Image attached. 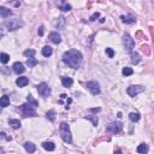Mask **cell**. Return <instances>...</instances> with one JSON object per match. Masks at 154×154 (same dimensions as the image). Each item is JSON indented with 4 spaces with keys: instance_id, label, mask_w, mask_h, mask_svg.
Masks as SVG:
<instances>
[{
    "instance_id": "obj_36",
    "label": "cell",
    "mask_w": 154,
    "mask_h": 154,
    "mask_svg": "<svg viewBox=\"0 0 154 154\" xmlns=\"http://www.w3.org/2000/svg\"><path fill=\"white\" fill-rule=\"evenodd\" d=\"M136 37H137V39H144L142 31H137V33H136Z\"/></svg>"
},
{
    "instance_id": "obj_33",
    "label": "cell",
    "mask_w": 154,
    "mask_h": 154,
    "mask_svg": "<svg viewBox=\"0 0 154 154\" xmlns=\"http://www.w3.org/2000/svg\"><path fill=\"white\" fill-rule=\"evenodd\" d=\"M106 53H107V55L110 57V58H113V57H115V51L112 50V48H106Z\"/></svg>"
},
{
    "instance_id": "obj_29",
    "label": "cell",
    "mask_w": 154,
    "mask_h": 154,
    "mask_svg": "<svg viewBox=\"0 0 154 154\" xmlns=\"http://www.w3.org/2000/svg\"><path fill=\"white\" fill-rule=\"evenodd\" d=\"M27 101H28L30 105H33V106H35V107H36V106H39V102H37V101H36V100H35L31 95H28V96H27Z\"/></svg>"
},
{
    "instance_id": "obj_14",
    "label": "cell",
    "mask_w": 154,
    "mask_h": 154,
    "mask_svg": "<svg viewBox=\"0 0 154 154\" xmlns=\"http://www.w3.org/2000/svg\"><path fill=\"white\" fill-rule=\"evenodd\" d=\"M61 83H63V87L65 88H70L72 86V83H74V81H72L71 77H66V76H63L61 77Z\"/></svg>"
},
{
    "instance_id": "obj_4",
    "label": "cell",
    "mask_w": 154,
    "mask_h": 154,
    "mask_svg": "<svg viewBox=\"0 0 154 154\" xmlns=\"http://www.w3.org/2000/svg\"><path fill=\"white\" fill-rule=\"evenodd\" d=\"M123 129V124L119 123V122H113V123H110L106 128V133L112 134V135H117L122 131Z\"/></svg>"
},
{
    "instance_id": "obj_23",
    "label": "cell",
    "mask_w": 154,
    "mask_h": 154,
    "mask_svg": "<svg viewBox=\"0 0 154 154\" xmlns=\"http://www.w3.org/2000/svg\"><path fill=\"white\" fill-rule=\"evenodd\" d=\"M140 118H141V116H140L139 112H131L130 115H129V119L131 122H139Z\"/></svg>"
},
{
    "instance_id": "obj_15",
    "label": "cell",
    "mask_w": 154,
    "mask_h": 154,
    "mask_svg": "<svg viewBox=\"0 0 154 154\" xmlns=\"http://www.w3.org/2000/svg\"><path fill=\"white\" fill-rule=\"evenodd\" d=\"M58 6H59V9H60L61 11H64V12H69V11L71 10V5L68 4V3H65V1L58 3Z\"/></svg>"
},
{
    "instance_id": "obj_19",
    "label": "cell",
    "mask_w": 154,
    "mask_h": 154,
    "mask_svg": "<svg viewBox=\"0 0 154 154\" xmlns=\"http://www.w3.org/2000/svg\"><path fill=\"white\" fill-rule=\"evenodd\" d=\"M24 148H26V151L28 153H34L36 147H35V144L34 143H31V142H26L24 143Z\"/></svg>"
},
{
    "instance_id": "obj_25",
    "label": "cell",
    "mask_w": 154,
    "mask_h": 154,
    "mask_svg": "<svg viewBox=\"0 0 154 154\" xmlns=\"http://www.w3.org/2000/svg\"><path fill=\"white\" fill-rule=\"evenodd\" d=\"M10 60V55L7 54V53H0V63H3V64H6V63H9Z\"/></svg>"
},
{
    "instance_id": "obj_27",
    "label": "cell",
    "mask_w": 154,
    "mask_h": 154,
    "mask_svg": "<svg viewBox=\"0 0 154 154\" xmlns=\"http://www.w3.org/2000/svg\"><path fill=\"white\" fill-rule=\"evenodd\" d=\"M84 118L92 120V123H93L94 126H96V125H98V123H99V119H98V117H96V116H86Z\"/></svg>"
},
{
    "instance_id": "obj_2",
    "label": "cell",
    "mask_w": 154,
    "mask_h": 154,
    "mask_svg": "<svg viewBox=\"0 0 154 154\" xmlns=\"http://www.w3.org/2000/svg\"><path fill=\"white\" fill-rule=\"evenodd\" d=\"M59 133H60V137L64 142L66 143H71L72 141V136H71V131H70V128H69V124L63 122L60 124V128H59Z\"/></svg>"
},
{
    "instance_id": "obj_9",
    "label": "cell",
    "mask_w": 154,
    "mask_h": 154,
    "mask_svg": "<svg viewBox=\"0 0 154 154\" xmlns=\"http://www.w3.org/2000/svg\"><path fill=\"white\" fill-rule=\"evenodd\" d=\"M144 90V87L142 86H130L128 88V94L131 96V98H135L137 94H140Z\"/></svg>"
},
{
    "instance_id": "obj_5",
    "label": "cell",
    "mask_w": 154,
    "mask_h": 154,
    "mask_svg": "<svg viewBox=\"0 0 154 154\" xmlns=\"http://www.w3.org/2000/svg\"><path fill=\"white\" fill-rule=\"evenodd\" d=\"M123 45L128 52H131L133 48L135 47V41H134V39H131V36L129 34H125L123 36Z\"/></svg>"
},
{
    "instance_id": "obj_34",
    "label": "cell",
    "mask_w": 154,
    "mask_h": 154,
    "mask_svg": "<svg viewBox=\"0 0 154 154\" xmlns=\"http://www.w3.org/2000/svg\"><path fill=\"white\" fill-rule=\"evenodd\" d=\"M99 16H100V13H99V12L93 13V16L90 17V21H95V18H99Z\"/></svg>"
},
{
    "instance_id": "obj_7",
    "label": "cell",
    "mask_w": 154,
    "mask_h": 154,
    "mask_svg": "<svg viewBox=\"0 0 154 154\" xmlns=\"http://www.w3.org/2000/svg\"><path fill=\"white\" fill-rule=\"evenodd\" d=\"M86 87L90 90V93L93 95H98L100 94V84L98 82H95V81H90V82H87L86 83Z\"/></svg>"
},
{
    "instance_id": "obj_11",
    "label": "cell",
    "mask_w": 154,
    "mask_h": 154,
    "mask_svg": "<svg viewBox=\"0 0 154 154\" xmlns=\"http://www.w3.org/2000/svg\"><path fill=\"white\" fill-rule=\"evenodd\" d=\"M24 65L22 63H19V61H17V63H15L13 64V71H15V74H17V75H19V74H23L24 72Z\"/></svg>"
},
{
    "instance_id": "obj_13",
    "label": "cell",
    "mask_w": 154,
    "mask_h": 154,
    "mask_svg": "<svg viewBox=\"0 0 154 154\" xmlns=\"http://www.w3.org/2000/svg\"><path fill=\"white\" fill-rule=\"evenodd\" d=\"M11 15H12V11L10 9H7V7H5V6H0V16H1L3 18L10 17Z\"/></svg>"
},
{
    "instance_id": "obj_1",
    "label": "cell",
    "mask_w": 154,
    "mask_h": 154,
    "mask_svg": "<svg viewBox=\"0 0 154 154\" xmlns=\"http://www.w3.org/2000/svg\"><path fill=\"white\" fill-rule=\"evenodd\" d=\"M63 61L72 69H78L82 63V53L77 50H70L64 53Z\"/></svg>"
},
{
    "instance_id": "obj_24",
    "label": "cell",
    "mask_w": 154,
    "mask_h": 154,
    "mask_svg": "<svg viewBox=\"0 0 154 154\" xmlns=\"http://www.w3.org/2000/svg\"><path fill=\"white\" fill-rule=\"evenodd\" d=\"M9 124L13 128V129H19L21 128V122L18 119H10L9 120Z\"/></svg>"
},
{
    "instance_id": "obj_38",
    "label": "cell",
    "mask_w": 154,
    "mask_h": 154,
    "mask_svg": "<svg viewBox=\"0 0 154 154\" xmlns=\"http://www.w3.org/2000/svg\"><path fill=\"white\" fill-rule=\"evenodd\" d=\"M0 154H5V151L3 147H0Z\"/></svg>"
},
{
    "instance_id": "obj_22",
    "label": "cell",
    "mask_w": 154,
    "mask_h": 154,
    "mask_svg": "<svg viewBox=\"0 0 154 154\" xmlns=\"http://www.w3.org/2000/svg\"><path fill=\"white\" fill-rule=\"evenodd\" d=\"M42 147H44L46 151H48V152H52V151H54L55 146H54L53 142H44V143H42Z\"/></svg>"
},
{
    "instance_id": "obj_10",
    "label": "cell",
    "mask_w": 154,
    "mask_h": 154,
    "mask_svg": "<svg viewBox=\"0 0 154 154\" xmlns=\"http://www.w3.org/2000/svg\"><path fill=\"white\" fill-rule=\"evenodd\" d=\"M29 83V78L26 77V76H22V77H18L17 79H16V84H17L19 88H23L26 87L27 84Z\"/></svg>"
},
{
    "instance_id": "obj_16",
    "label": "cell",
    "mask_w": 154,
    "mask_h": 154,
    "mask_svg": "<svg viewBox=\"0 0 154 154\" xmlns=\"http://www.w3.org/2000/svg\"><path fill=\"white\" fill-rule=\"evenodd\" d=\"M10 105V98L7 95H4L0 98V107H7Z\"/></svg>"
},
{
    "instance_id": "obj_6",
    "label": "cell",
    "mask_w": 154,
    "mask_h": 154,
    "mask_svg": "<svg viewBox=\"0 0 154 154\" xmlns=\"http://www.w3.org/2000/svg\"><path fill=\"white\" fill-rule=\"evenodd\" d=\"M22 26H23V23L19 22V21H17V19H12V21L5 22V27L7 28V30H10V31L17 30V29H19Z\"/></svg>"
},
{
    "instance_id": "obj_32",
    "label": "cell",
    "mask_w": 154,
    "mask_h": 154,
    "mask_svg": "<svg viewBox=\"0 0 154 154\" xmlns=\"http://www.w3.org/2000/svg\"><path fill=\"white\" fill-rule=\"evenodd\" d=\"M24 55L29 57V58H33V57L35 55V51L34 50H26L24 51Z\"/></svg>"
},
{
    "instance_id": "obj_17",
    "label": "cell",
    "mask_w": 154,
    "mask_h": 154,
    "mask_svg": "<svg viewBox=\"0 0 154 154\" xmlns=\"http://www.w3.org/2000/svg\"><path fill=\"white\" fill-rule=\"evenodd\" d=\"M120 18L123 21V23H125V24H133L136 22L135 17H133V16H122Z\"/></svg>"
},
{
    "instance_id": "obj_35",
    "label": "cell",
    "mask_w": 154,
    "mask_h": 154,
    "mask_svg": "<svg viewBox=\"0 0 154 154\" xmlns=\"http://www.w3.org/2000/svg\"><path fill=\"white\" fill-rule=\"evenodd\" d=\"M0 136L4 137V139H5V140H7V141H11V137H10V136H6V134H5V133H0Z\"/></svg>"
},
{
    "instance_id": "obj_12",
    "label": "cell",
    "mask_w": 154,
    "mask_h": 154,
    "mask_svg": "<svg viewBox=\"0 0 154 154\" xmlns=\"http://www.w3.org/2000/svg\"><path fill=\"white\" fill-rule=\"evenodd\" d=\"M50 40L53 42V44H55V45H58V44H60V41H61V37H60V35L58 34V33H55V31H53V33H51L50 34Z\"/></svg>"
},
{
    "instance_id": "obj_18",
    "label": "cell",
    "mask_w": 154,
    "mask_h": 154,
    "mask_svg": "<svg viewBox=\"0 0 154 154\" xmlns=\"http://www.w3.org/2000/svg\"><path fill=\"white\" fill-rule=\"evenodd\" d=\"M130 61L133 63V64H139L140 61H141V58H140V55H139V53H134V52H131V55H130Z\"/></svg>"
},
{
    "instance_id": "obj_37",
    "label": "cell",
    "mask_w": 154,
    "mask_h": 154,
    "mask_svg": "<svg viewBox=\"0 0 154 154\" xmlns=\"http://www.w3.org/2000/svg\"><path fill=\"white\" fill-rule=\"evenodd\" d=\"M39 35H40V36L44 35V27H40V28H39Z\"/></svg>"
},
{
    "instance_id": "obj_8",
    "label": "cell",
    "mask_w": 154,
    "mask_h": 154,
    "mask_svg": "<svg viewBox=\"0 0 154 154\" xmlns=\"http://www.w3.org/2000/svg\"><path fill=\"white\" fill-rule=\"evenodd\" d=\"M37 92H39V94L41 95V96H44V98H47V96L51 94V88L48 87L47 83H40L37 86Z\"/></svg>"
},
{
    "instance_id": "obj_28",
    "label": "cell",
    "mask_w": 154,
    "mask_h": 154,
    "mask_svg": "<svg viewBox=\"0 0 154 154\" xmlns=\"http://www.w3.org/2000/svg\"><path fill=\"white\" fill-rule=\"evenodd\" d=\"M122 74H123L124 76H131L134 74V70L131 68H123V70H122Z\"/></svg>"
},
{
    "instance_id": "obj_3",
    "label": "cell",
    "mask_w": 154,
    "mask_h": 154,
    "mask_svg": "<svg viewBox=\"0 0 154 154\" xmlns=\"http://www.w3.org/2000/svg\"><path fill=\"white\" fill-rule=\"evenodd\" d=\"M19 111L22 112L23 117H36V111H35V106L28 104H23L19 107Z\"/></svg>"
},
{
    "instance_id": "obj_20",
    "label": "cell",
    "mask_w": 154,
    "mask_h": 154,
    "mask_svg": "<svg viewBox=\"0 0 154 154\" xmlns=\"http://www.w3.org/2000/svg\"><path fill=\"white\" fill-rule=\"evenodd\" d=\"M53 53V48L51 46H45L42 48V55L44 57H51Z\"/></svg>"
},
{
    "instance_id": "obj_21",
    "label": "cell",
    "mask_w": 154,
    "mask_h": 154,
    "mask_svg": "<svg viewBox=\"0 0 154 154\" xmlns=\"http://www.w3.org/2000/svg\"><path fill=\"white\" fill-rule=\"evenodd\" d=\"M137 152L141 153V154H147V153H148V144L141 143L139 147H137Z\"/></svg>"
},
{
    "instance_id": "obj_26",
    "label": "cell",
    "mask_w": 154,
    "mask_h": 154,
    "mask_svg": "<svg viewBox=\"0 0 154 154\" xmlns=\"http://www.w3.org/2000/svg\"><path fill=\"white\" fill-rule=\"evenodd\" d=\"M37 64H39V61L34 58V57H33V58H28V60H27V65L29 68H34L35 65H37Z\"/></svg>"
},
{
    "instance_id": "obj_31",
    "label": "cell",
    "mask_w": 154,
    "mask_h": 154,
    "mask_svg": "<svg viewBox=\"0 0 154 154\" xmlns=\"http://www.w3.org/2000/svg\"><path fill=\"white\" fill-rule=\"evenodd\" d=\"M46 117H47L48 119H50V120L53 122V120L55 119V112H54L53 110H51L50 112H47V113H46Z\"/></svg>"
},
{
    "instance_id": "obj_30",
    "label": "cell",
    "mask_w": 154,
    "mask_h": 154,
    "mask_svg": "<svg viewBox=\"0 0 154 154\" xmlns=\"http://www.w3.org/2000/svg\"><path fill=\"white\" fill-rule=\"evenodd\" d=\"M141 51L146 54V55H151V48L148 45H142L141 46Z\"/></svg>"
}]
</instances>
